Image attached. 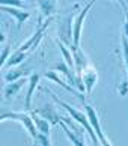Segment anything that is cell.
Wrapping results in <instances>:
<instances>
[{"mask_svg":"<svg viewBox=\"0 0 128 146\" xmlns=\"http://www.w3.org/2000/svg\"><path fill=\"white\" fill-rule=\"evenodd\" d=\"M48 92V95H51L53 98H54V101L57 102L59 106H62L63 109H65L69 115L72 116V119L76 122H78L80 125H82L84 129L88 131V134H89V137H90V140H92V143L94 145H98L99 143V139H98V136H97V133L94 131V128H92V125H90V121H89V117H88V115L84 111H80V110H77L76 107H72L71 104H68V102H65V101H60L59 98H57L56 95H53L50 90H47Z\"/></svg>","mask_w":128,"mask_h":146,"instance_id":"obj_1","label":"cell"},{"mask_svg":"<svg viewBox=\"0 0 128 146\" xmlns=\"http://www.w3.org/2000/svg\"><path fill=\"white\" fill-rule=\"evenodd\" d=\"M6 119H11V121H17L20 122L21 125L24 127V129L29 133V136L32 137V140H36V137H38V128H36L35 125V121L33 117H32L30 115H27L26 111H9V113H3L2 116H0V122H5Z\"/></svg>","mask_w":128,"mask_h":146,"instance_id":"obj_2","label":"cell"},{"mask_svg":"<svg viewBox=\"0 0 128 146\" xmlns=\"http://www.w3.org/2000/svg\"><path fill=\"white\" fill-rule=\"evenodd\" d=\"M97 2H98V0H89V3L82 11H80V14L74 18V24H72V45L80 47V38H82V29H83L84 18L88 17L89 11L92 9V6Z\"/></svg>","mask_w":128,"mask_h":146,"instance_id":"obj_3","label":"cell"},{"mask_svg":"<svg viewBox=\"0 0 128 146\" xmlns=\"http://www.w3.org/2000/svg\"><path fill=\"white\" fill-rule=\"evenodd\" d=\"M84 111H86V115H88V117H89L90 125H92L94 131L97 133V136H98V139H99V143H101V145H104V146L110 145V142H109L107 139H105L104 133H103V128H101V123H99V117H98L97 110H95L92 106L84 104Z\"/></svg>","mask_w":128,"mask_h":146,"instance_id":"obj_4","label":"cell"},{"mask_svg":"<svg viewBox=\"0 0 128 146\" xmlns=\"http://www.w3.org/2000/svg\"><path fill=\"white\" fill-rule=\"evenodd\" d=\"M57 35H59L60 42H63L68 47L72 45V17L60 20L59 27H57Z\"/></svg>","mask_w":128,"mask_h":146,"instance_id":"obj_5","label":"cell"},{"mask_svg":"<svg viewBox=\"0 0 128 146\" xmlns=\"http://www.w3.org/2000/svg\"><path fill=\"white\" fill-rule=\"evenodd\" d=\"M48 23H50V20L48 21H45L44 24L41 26V27H38L35 32H33V35H32L30 38L26 42H23L20 47H18V50H21V51H24V53H27V51H32L33 48H36V45L41 42V39H42V36H44V32H45V29L48 27Z\"/></svg>","mask_w":128,"mask_h":146,"instance_id":"obj_6","label":"cell"},{"mask_svg":"<svg viewBox=\"0 0 128 146\" xmlns=\"http://www.w3.org/2000/svg\"><path fill=\"white\" fill-rule=\"evenodd\" d=\"M59 125L62 127V129L65 131V134H66V137L71 140V142L74 143V145H78V146H82L84 142H83V137H82V134H80V131H77L76 129V127L72 125V122L69 121V119H63V117H60V121H59Z\"/></svg>","mask_w":128,"mask_h":146,"instance_id":"obj_7","label":"cell"},{"mask_svg":"<svg viewBox=\"0 0 128 146\" xmlns=\"http://www.w3.org/2000/svg\"><path fill=\"white\" fill-rule=\"evenodd\" d=\"M80 77H82L83 84H84V92L89 95L90 92H92V89L95 88L97 82H98V72H97V69L89 65V66L82 72V75H80Z\"/></svg>","mask_w":128,"mask_h":146,"instance_id":"obj_8","label":"cell"},{"mask_svg":"<svg viewBox=\"0 0 128 146\" xmlns=\"http://www.w3.org/2000/svg\"><path fill=\"white\" fill-rule=\"evenodd\" d=\"M38 115H41L42 117H45V119H48L51 125H59V121H60V115H59V111H57L54 107H53L51 104H44L41 107V109L38 110H35Z\"/></svg>","mask_w":128,"mask_h":146,"instance_id":"obj_9","label":"cell"},{"mask_svg":"<svg viewBox=\"0 0 128 146\" xmlns=\"http://www.w3.org/2000/svg\"><path fill=\"white\" fill-rule=\"evenodd\" d=\"M2 9L5 11V12H8L11 17L15 18V21H17V29H20L24 21H27L29 17H30L29 12H24V11H21V9L15 8V6H2Z\"/></svg>","mask_w":128,"mask_h":146,"instance_id":"obj_10","label":"cell"},{"mask_svg":"<svg viewBox=\"0 0 128 146\" xmlns=\"http://www.w3.org/2000/svg\"><path fill=\"white\" fill-rule=\"evenodd\" d=\"M27 80L26 78H20V80H14V82H9L3 89V96L5 98H14L15 95L18 94V90L26 84Z\"/></svg>","mask_w":128,"mask_h":146,"instance_id":"obj_11","label":"cell"},{"mask_svg":"<svg viewBox=\"0 0 128 146\" xmlns=\"http://www.w3.org/2000/svg\"><path fill=\"white\" fill-rule=\"evenodd\" d=\"M39 74H32L30 77H29V89H27V94H26V100H24V107H26V110H30V106H32V95H33V92L36 89V86H38L39 83Z\"/></svg>","mask_w":128,"mask_h":146,"instance_id":"obj_12","label":"cell"},{"mask_svg":"<svg viewBox=\"0 0 128 146\" xmlns=\"http://www.w3.org/2000/svg\"><path fill=\"white\" fill-rule=\"evenodd\" d=\"M45 77H47V78H50V80H53V82L57 83L59 86H62V88L65 89V90L71 92V94H74V95H77V96H80V98H82V94H78V92H77L76 89H74V86H69L66 82H63V80L60 78V75L57 74V72L54 71V69H51V71L47 72V74H45Z\"/></svg>","mask_w":128,"mask_h":146,"instance_id":"obj_13","label":"cell"},{"mask_svg":"<svg viewBox=\"0 0 128 146\" xmlns=\"http://www.w3.org/2000/svg\"><path fill=\"white\" fill-rule=\"evenodd\" d=\"M36 3H38L41 14L45 17H50L51 14H54L57 6V0H36Z\"/></svg>","mask_w":128,"mask_h":146,"instance_id":"obj_14","label":"cell"},{"mask_svg":"<svg viewBox=\"0 0 128 146\" xmlns=\"http://www.w3.org/2000/svg\"><path fill=\"white\" fill-rule=\"evenodd\" d=\"M32 117H33V121H35V125L36 128H38V131L39 133H44V134H50V128L53 127L48 119H45V117H42L41 115H38V113H33L32 115Z\"/></svg>","mask_w":128,"mask_h":146,"instance_id":"obj_15","label":"cell"},{"mask_svg":"<svg viewBox=\"0 0 128 146\" xmlns=\"http://www.w3.org/2000/svg\"><path fill=\"white\" fill-rule=\"evenodd\" d=\"M26 56H27V53H24V51H21V50H15L12 54L9 56V59H8V62L5 63V66L3 68H6V66H15V65H20L21 62H24V59H26Z\"/></svg>","mask_w":128,"mask_h":146,"instance_id":"obj_16","label":"cell"},{"mask_svg":"<svg viewBox=\"0 0 128 146\" xmlns=\"http://www.w3.org/2000/svg\"><path fill=\"white\" fill-rule=\"evenodd\" d=\"M121 42H122V54H124V62H125V68H127V78H128V38L125 33H121Z\"/></svg>","mask_w":128,"mask_h":146,"instance_id":"obj_17","label":"cell"},{"mask_svg":"<svg viewBox=\"0 0 128 146\" xmlns=\"http://www.w3.org/2000/svg\"><path fill=\"white\" fill-rule=\"evenodd\" d=\"M27 71H29V69H23V68H21V69H14V71H9L8 74H5V80H6L8 83H9V82H14V80H18L21 75L26 74Z\"/></svg>","mask_w":128,"mask_h":146,"instance_id":"obj_18","label":"cell"},{"mask_svg":"<svg viewBox=\"0 0 128 146\" xmlns=\"http://www.w3.org/2000/svg\"><path fill=\"white\" fill-rule=\"evenodd\" d=\"M121 6L124 8V14H125V23H124V29H122V32L125 33V36L128 38V3L127 0H119Z\"/></svg>","mask_w":128,"mask_h":146,"instance_id":"obj_19","label":"cell"},{"mask_svg":"<svg viewBox=\"0 0 128 146\" xmlns=\"http://www.w3.org/2000/svg\"><path fill=\"white\" fill-rule=\"evenodd\" d=\"M0 5H2V6H15V8H20V6H23V0H0Z\"/></svg>","mask_w":128,"mask_h":146,"instance_id":"obj_20","label":"cell"},{"mask_svg":"<svg viewBox=\"0 0 128 146\" xmlns=\"http://www.w3.org/2000/svg\"><path fill=\"white\" fill-rule=\"evenodd\" d=\"M8 56H9V45L6 44L3 47V53H2V66H5V63L8 62Z\"/></svg>","mask_w":128,"mask_h":146,"instance_id":"obj_21","label":"cell"},{"mask_svg":"<svg viewBox=\"0 0 128 146\" xmlns=\"http://www.w3.org/2000/svg\"><path fill=\"white\" fill-rule=\"evenodd\" d=\"M23 2H30V0H23Z\"/></svg>","mask_w":128,"mask_h":146,"instance_id":"obj_22","label":"cell"}]
</instances>
